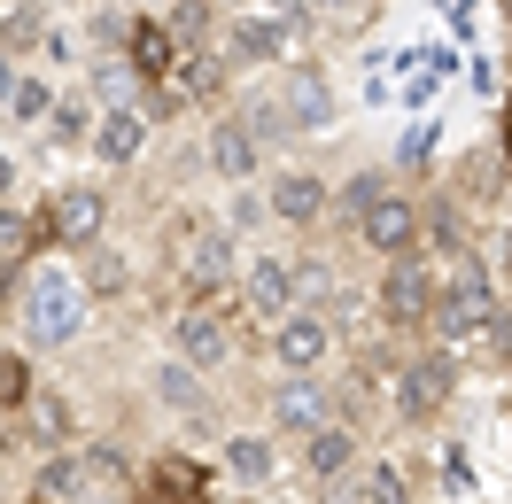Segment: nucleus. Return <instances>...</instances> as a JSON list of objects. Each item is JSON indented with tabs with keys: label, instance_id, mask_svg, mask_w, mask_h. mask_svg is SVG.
Returning <instances> with one entry per match:
<instances>
[{
	"label": "nucleus",
	"instance_id": "nucleus-1",
	"mask_svg": "<svg viewBox=\"0 0 512 504\" xmlns=\"http://www.w3.org/2000/svg\"><path fill=\"white\" fill-rule=\"evenodd\" d=\"M86 318H94V295L78 287V272L70 264H39L32 280H24V303H16V334H24V349H70L78 334H86Z\"/></svg>",
	"mask_w": 512,
	"mask_h": 504
},
{
	"label": "nucleus",
	"instance_id": "nucleus-2",
	"mask_svg": "<svg viewBox=\"0 0 512 504\" xmlns=\"http://www.w3.org/2000/svg\"><path fill=\"white\" fill-rule=\"evenodd\" d=\"M303 47H311V24H295V16H264V8H233V16H225V32H218L225 70L303 63Z\"/></svg>",
	"mask_w": 512,
	"mask_h": 504
},
{
	"label": "nucleus",
	"instance_id": "nucleus-3",
	"mask_svg": "<svg viewBox=\"0 0 512 504\" xmlns=\"http://www.w3.org/2000/svg\"><path fill=\"white\" fill-rule=\"evenodd\" d=\"M233 256H241V241L225 233V218H194V210H171V218H163V264H171L179 280H225Z\"/></svg>",
	"mask_w": 512,
	"mask_h": 504
},
{
	"label": "nucleus",
	"instance_id": "nucleus-4",
	"mask_svg": "<svg viewBox=\"0 0 512 504\" xmlns=\"http://www.w3.org/2000/svg\"><path fill=\"white\" fill-rule=\"evenodd\" d=\"M427 318H435V264H427V256H396V264H381L373 326H381V334H427Z\"/></svg>",
	"mask_w": 512,
	"mask_h": 504
},
{
	"label": "nucleus",
	"instance_id": "nucleus-5",
	"mask_svg": "<svg viewBox=\"0 0 512 504\" xmlns=\"http://www.w3.org/2000/svg\"><path fill=\"white\" fill-rule=\"evenodd\" d=\"M450 396H458V357H450V349L427 342L396 365V419H404V427H435Z\"/></svg>",
	"mask_w": 512,
	"mask_h": 504
},
{
	"label": "nucleus",
	"instance_id": "nucleus-6",
	"mask_svg": "<svg viewBox=\"0 0 512 504\" xmlns=\"http://www.w3.org/2000/svg\"><path fill=\"white\" fill-rule=\"evenodd\" d=\"M101 225H109V194H101V187H55V194H47V218H39V241L86 256L101 241Z\"/></svg>",
	"mask_w": 512,
	"mask_h": 504
},
{
	"label": "nucleus",
	"instance_id": "nucleus-7",
	"mask_svg": "<svg viewBox=\"0 0 512 504\" xmlns=\"http://www.w3.org/2000/svg\"><path fill=\"white\" fill-rule=\"evenodd\" d=\"M326 357H334V318L326 311H288L280 326H272V365H280L288 380L326 373Z\"/></svg>",
	"mask_w": 512,
	"mask_h": 504
},
{
	"label": "nucleus",
	"instance_id": "nucleus-8",
	"mask_svg": "<svg viewBox=\"0 0 512 504\" xmlns=\"http://www.w3.org/2000/svg\"><path fill=\"white\" fill-rule=\"evenodd\" d=\"M272 101H280V125H288V140H311V132L334 125V86H326L319 63H288Z\"/></svg>",
	"mask_w": 512,
	"mask_h": 504
},
{
	"label": "nucleus",
	"instance_id": "nucleus-9",
	"mask_svg": "<svg viewBox=\"0 0 512 504\" xmlns=\"http://www.w3.org/2000/svg\"><path fill=\"white\" fill-rule=\"evenodd\" d=\"M357 241L381 256V264H396V256H419V202L404 187H388L365 218H357Z\"/></svg>",
	"mask_w": 512,
	"mask_h": 504
},
{
	"label": "nucleus",
	"instance_id": "nucleus-10",
	"mask_svg": "<svg viewBox=\"0 0 512 504\" xmlns=\"http://www.w3.org/2000/svg\"><path fill=\"white\" fill-rule=\"evenodd\" d=\"M326 419H334V380H326V373H311V380H280V388H272V427H280L288 442L319 435Z\"/></svg>",
	"mask_w": 512,
	"mask_h": 504
},
{
	"label": "nucleus",
	"instance_id": "nucleus-11",
	"mask_svg": "<svg viewBox=\"0 0 512 504\" xmlns=\"http://www.w3.org/2000/svg\"><path fill=\"white\" fill-rule=\"evenodd\" d=\"M171 357L194 365V373H218L225 357H233V326H225V311H179V318H171Z\"/></svg>",
	"mask_w": 512,
	"mask_h": 504
},
{
	"label": "nucleus",
	"instance_id": "nucleus-12",
	"mask_svg": "<svg viewBox=\"0 0 512 504\" xmlns=\"http://www.w3.org/2000/svg\"><path fill=\"white\" fill-rule=\"evenodd\" d=\"M264 202H272L280 225L303 233V225H319L326 210H334V187H326L319 171H272V179H264Z\"/></svg>",
	"mask_w": 512,
	"mask_h": 504
},
{
	"label": "nucleus",
	"instance_id": "nucleus-13",
	"mask_svg": "<svg viewBox=\"0 0 512 504\" xmlns=\"http://www.w3.org/2000/svg\"><path fill=\"white\" fill-rule=\"evenodd\" d=\"M326 504H419V497H412V473L396 466V458H357V466L334 481Z\"/></svg>",
	"mask_w": 512,
	"mask_h": 504
},
{
	"label": "nucleus",
	"instance_id": "nucleus-14",
	"mask_svg": "<svg viewBox=\"0 0 512 504\" xmlns=\"http://www.w3.org/2000/svg\"><path fill=\"white\" fill-rule=\"evenodd\" d=\"M241 311H249V318H272V326H280V318L295 311L288 256H264V249H256L249 264H241Z\"/></svg>",
	"mask_w": 512,
	"mask_h": 504
},
{
	"label": "nucleus",
	"instance_id": "nucleus-15",
	"mask_svg": "<svg viewBox=\"0 0 512 504\" xmlns=\"http://www.w3.org/2000/svg\"><path fill=\"white\" fill-rule=\"evenodd\" d=\"M148 140H156V125H148L140 109H101L94 148H86V156H94L101 171H132V163L148 156Z\"/></svg>",
	"mask_w": 512,
	"mask_h": 504
},
{
	"label": "nucleus",
	"instance_id": "nucleus-16",
	"mask_svg": "<svg viewBox=\"0 0 512 504\" xmlns=\"http://www.w3.org/2000/svg\"><path fill=\"white\" fill-rule=\"evenodd\" d=\"M256 163H264V140H256L233 109L210 117V171H218L225 187H256Z\"/></svg>",
	"mask_w": 512,
	"mask_h": 504
},
{
	"label": "nucleus",
	"instance_id": "nucleus-17",
	"mask_svg": "<svg viewBox=\"0 0 512 504\" xmlns=\"http://www.w3.org/2000/svg\"><path fill=\"white\" fill-rule=\"evenodd\" d=\"M295 458H303V473H311V481H326V489H334V481L365 458V435H357V427H342V419H326L319 435L295 442Z\"/></svg>",
	"mask_w": 512,
	"mask_h": 504
},
{
	"label": "nucleus",
	"instance_id": "nucleus-18",
	"mask_svg": "<svg viewBox=\"0 0 512 504\" xmlns=\"http://www.w3.org/2000/svg\"><path fill=\"white\" fill-rule=\"evenodd\" d=\"M16 442H32L39 458H55V450H78V411H70L55 388H39L32 411L16 419Z\"/></svg>",
	"mask_w": 512,
	"mask_h": 504
},
{
	"label": "nucleus",
	"instance_id": "nucleus-19",
	"mask_svg": "<svg viewBox=\"0 0 512 504\" xmlns=\"http://www.w3.org/2000/svg\"><path fill=\"white\" fill-rule=\"evenodd\" d=\"M218 458H225V473H233L241 489H264V481L280 473V442L256 435V427H233V435H218Z\"/></svg>",
	"mask_w": 512,
	"mask_h": 504
},
{
	"label": "nucleus",
	"instance_id": "nucleus-20",
	"mask_svg": "<svg viewBox=\"0 0 512 504\" xmlns=\"http://www.w3.org/2000/svg\"><path fill=\"white\" fill-rule=\"evenodd\" d=\"M0 109H8V125H47V109H55V86H47L39 70L0 63Z\"/></svg>",
	"mask_w": 512,
	"mask_h": 504
},
{
	"label": "nucleus",
	"instance_id": "nucleus-21",
	"mask_svg": "<svg viewBox=\"0 0 512 504\" xmlns=\"http://www.w3.org/2000/svg\"><path fill=\"white\" fill-rule=\"evenodd\" d=\"M148 380H156V404H163V411H179V419H210V380L194 373V365L163 357Z\"/></svg>",
	"mask_w": 512,
	"mask_h": 504
},
{
	"label": "nucleus",
	"instance_id": "nucleus-22",
	"mask_svg": "<svg viewBox=\"0 0 512 504\" xmlns=\"http://www.w3.org/2000/svg\"><path fill=\"white\" fill-rule=\"evenodd\" d=\"M163 86H171L179 101H218L225 86H233V70H225V55H218V47H202V55H179Z\"/></svg>",
	"mask_w": 512,
	"mask_h": 504
},
{
	"label": "nucleus",
	"instance_id": "nucleus-23",
	"mask_svg": "<svg viewBox=\"0 0 512 504\" xmlns=\"http://www.w3.org/2000/svg\"><path fill=\"white\" fill-rule=\"evenodd\" d=\"M163 32H171L179 55H202V47L225 32V16H218V0H171V8H163Z\"/></svg>",
	"mask_w": 512,
	"mask_h": 504
},
{
	"label": "nucleus",
	"instance_id": "nucleus-24",
	"mask_svg": "<svg viewBox=\"0 0 512 504\" xmlns=\"http://www.w3.org/2000/svg\"><path fill=\"white\" fill-rule=\"evenodd\" d=\"M125 63L140 70V86H163V78H171L179 47H171V32H163V16H140V24H132V47H125Z\"/></svg>",
	"mask_w": 512,
	"mask_h": 504
},
{
	"label": "nucleus",
	"instance_id": "nucleus-25",
	"mask_svg": "<svg viewBox=\"0 0 512 504\" xmlns=\"http://www.w3.org/2000/svg\"><path fill=\"white\" fill-rule=\"evenodd\" d=\"M78 497H86V458H78V450L39 458V473H32V504H78Z\"/></svg>",
	"mask_w": 512,
	"mask_h": 504
},
{
	"label": "nucleus",
	"instance_id": "nucleus-26",
	"mask_svg": "<svg viewBox=\"0 0 512 504\" xmlns=\"http://www.w3.org/2000/svg\"><path fill=\"white\" fill-rule=\"evenodd\" d=\"M94 125H101L94 94H55V109H47V140L55 148H94Z\"/></svg>",
	"mask_w": 512,
	"mask_h": 504
},
{
	"label": "nucleus",
	"instance_id": "nucleus-27",
	"mask_svg": "<svg viewBox=\"0 0 512 504\" xmlns=\"http://www.w3.org/2000/svg\"><path fill=\"white\" fill-rule=\"evenodd\" d=\"M32 396H39V373H32V349L16 342H0V419H24L32 411Z\"/></svg>",
	"mask_w": 512,
	"mask_h": 504
},
{
	"label": "nucleus",
	"instance_id": "nucleus-28",
	"mask_svg": "<svg viewBox=\"0 0 512 504\" xmlns=\"http://www.w3.org/2000/svg\"><path fill=\"white\" fill-rule=\"evenodd\" d=\"M47 24H55V16H47L39 0H16V8L0 16V63H16V55H32L39 39H47Z\"/></svg>",
	"mask_w": 512,
	"mask_h": 504
},
{
	"label": "nucleus",
	"instance_id": "nucleus-29",
	"mask_svg": "<svg viewBox=\"0 0 512 504\" xmlns=\"http://www.w3.org/2000/svg\"><path fill=\"white\" fill-rule=\"evenodd\" d=\"M78 287H86L94 303H109V295H125V287H132V264L117 249H101V241H94V249L78 256Z\"/></svg>",
	"mask_w": 512,
	"mask_h": 504
},
{
	"label": "nucleus",
	"instance_id": "nucleus-30",
	"mask_svg": "<svg viewBox=\"0 0 512 504\" xmlns=\"http://www.w3.org/2000/svg\"><path fill=\"white\" fill-rule=\"evenodd\" d=\"M288 280H295V311H326V295H334V264L319 249H295L288 256Z\"/></svg>",
	"mask_w": 512,
	"mask_h": 504
},
{
	"label": "nucleus",
	"instance_id": "nucleus-31",
	"mask_svg": "<svg viewBox=\"0 0 512 504\" xmlns=\"http://www.w3.org/2000/svg\"><path fill=\"white\" fill-rule=\"evenodd\" d=\"M94 109H140V70L125 55H101L94 63Z\"/></svg>",
	"mask_w": 512,
	"mask_h": 504
},
{
	"label": "nucleus",
	"instance_id": "nucleus-32",
	"mask_svg": "<svg viewBox=\"0 0 512 504\" xmlns=\"http://www.w3.org/2000/svg\"><path fill=\"white\" fill-rule=\"evenodd\" d=\"M264 218H272V202H264V187H241V194H233V210H225V233L241 241V233H256Z\"/></svg>",
	"mask_w": 512,
	"mask_h": 504
},
{
	"label": "nucleus",
	"instance_id": "nucleus-33",
	"mask_svg": "<svg viewBox=\"0 0 512 504\" xmlns=\"http://www.w3.org/2000/svg\"><path fill=\"white\" fill-rule=\"evenodd\" d=\"M388 187H396V179H388V171H357L350 187H342V210H350V225L365 218V210H373V202H381Z\"/></svg>",
	"mask_w": 512,
	"mask_h": 504
},
{
	"label": "nucleus",
	"instance_id": "nucleus-34",
	"mask_svg": "<svg viewBox=\"0 0 512 504\" xmlns=\"http://www.w3.org/2000/svg\"><path fill=\"white\" fill-rule=\"evenodd\" d=\"M39 241V225L16 210V202H0V256H16V249H32Z\"/></svg>",
	"mask_w": 512,
	"mask_h": 504
},
{
	"label": "nucleus",
	"instance_id": "nucleus-35",
	"mask_svg": "<svg viewBox=\"0 0 512 504\" xmlns=\"http://www.w3.org/2000/svg\"><path fill=\"white\" fill-rule=\"evenodd\" d=\"M0 202H16V156H8V140H0Z\"/></svg>",
	"mask_w": 512,
	"mask_h": 504
},
{
	"label": "nucleus",
	"instance_id": "nucleus-36",
	"mask_svg": "<svg viewBox=\"0 0 512 504\" xmlns=\"http://www.w3.org/2000/svg\"><path fill=\"white\" fill-rule=\"evenodd\" d=\"M311 16H357V0H311Z\"/></svg>",
	"mask_w": 512,
	"mask_h": 504
},
{
	"label": "nucleus",
	"instance_id": "nucleus-37",
	"mask_svg": "<svg viewBox=\"0 0 512 504\" xmlns=\"http://www.w3.org/2000/svg\"><path fill=\"white\" fill-rule=\"evenodd\" d=\"M497 156H512V101H505V140H497Z\"/></svg>",
	"mask_w": 512,
	"mask_h": 504
},
{
	"label": "nucleus",
	"instance_id": "nucleus-38",
	"mask_svg": "<svg viewBox=\"0 0 512 504\" xmlns=\"http://www.w3.org/2000/svg\"><path fill=\"white\" fill-rule=\"evenodd\" d=\"M8 8H16V0H0V16H8Z\"/></svg>",
	"mask_w": 512,
	"mask_h": 504
},
{
	"label": "nucleus",
	"instance_id": "nucleus-39",
	"mask_svg": "<svg viewBox=\"0 0 512 504\" xmlns=\"http://www.w3.org/2000/svg\"><path fill=\"white\" fill-rule=\"evenodd\" d=\"M505 24H512V0H505Z\"/></svg>",
	"mask_w": 512,
	"mask_h": 504
}]
</instances>
